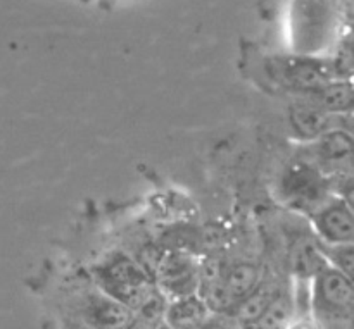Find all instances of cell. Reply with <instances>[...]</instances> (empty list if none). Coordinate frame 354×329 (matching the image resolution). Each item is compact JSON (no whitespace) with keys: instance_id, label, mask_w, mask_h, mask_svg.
Segmentation results:
<instances>
[{"instance_id":"obj_13","label":"cell","mask_w":354,"mask_h":329,"mask_svg":"<svg viewBox=\"0 0 354 329\" xmlns=\"http://www.w3.org/2000/svg\"><path fill=\"white\" fill-rule=\"evenodd\" d=\"M294 316V303L290 297H287L283 292H279V295L273 299L268 309L265 310L261 317L254 324L242 329H289Z\"/></svg>"},{"instance_id":"obj_4","label":"cell","mask_w":354,"mask_h":329,"mask_svg":"<svg viewBox=\"0 0 354 329\" xmlns=\"http://www.w3.org/2000/svg\"><path fill=\"white\" fill-rule=\"evenodd\" d=\"M283 192L296 209L313 210L315 214L325 206L327 183L315 168H310L308 164H297L283 179Z\"/></svg>"},{"instance_id":"obj_14","label":"cell","mask_w":354,"mask_h":329,"mask_svg":"<svg viewBox=\"0 0 354 329\" xmlns=\"http://www.w3.org/2000/svg\"><path fill=\"white\" fill-rule=\"evenodd\" d=\"M320 252L327 262H330L332 268L339 269L346 276L353 278V266H354V248L353 243L348 245H320Z\"/></svg>"},{"instance_id":"obj_9","label":"cell","mask_w":354,"mask_h":329,"mask_svg":"<svg viewBox=\"0 0 354 329\" xmlns=\"http://www.w3.org/2000/svg\"><path fill=\"white\" fill-rule=\"evenodd\" d=\"M259 281H261V271L252 262H237L225 269L223 272L225 290L234 302V307L242 299H245L258 286Z\"/></svg>"},{"instance_id":"obj_7","label":"cell","mask_w":354,"mask_h":329,"mask_svg":"<svg viewBox=\"0 0 354 329\" xmlns=\"http://www.w3.org/2000/svg\"><path fill=\"white\" fill-rule=\"evenodd\" d=\"M209 314L204 300L194 293L168 303L165 323L173 329H199L209 319Z\"/></svg>"},{"instance_id":"obj_11","label":"cell","mask_w":354,"mask_h":329,"mask_svg":"<svg viewBox=\"0 0 354 329\" xmlns=\"http://www.w3.org/2000/svg\"><path fill=\"white\" fill-rule=\"evenodd\" d=\"M353 138L351 134L341 130H328L320 137L317 145V155L324 166L339 168L351 159Z\"/></svg>"},{"instance_id":"obj_6","label":"cell","mask_w":354,"mask_h":329,"mask_svg":"<svg viewBox=\"0 0 354 329\" xmlns=\"http://www.w3.org/2000/svg\"><path fill=\"white\" fill-rule=\"evenodd\" d=\"M133 316V310L107 295L93 297L85 312L86 323L92 329H124Z\"/></svg>"},{"instance_id":"obj_17","label":"cell","mask_w":354,"mask_h":329,"mask_svg":"<svg viewBox=\"0 0 354 329\" xmlns=\"http://www.w3.org/2000/svg\"><path fill=\"white\" fill-rule=\"evenodd\" d=\"M158 329H173V328H169V326H168V324H166V323H162V324H161V326H159Z\"/></svg>"},{"instance_id":"obj_3","label":"cell","mask_w":354,"mask_h":329,"mask_svg":"<svg viewBox=\"0 0 354 329\" xmlns=\"http://www.w3.org/2000/svg\"><path fill=\"white\" fill-rule=\"evenodd\" d=\"M154 283L169 302L194 295L199 288V264L187 254H169L159 262Z\"/></svg>"},{"instance_id":"obj_5","label":"cell","mask_w":354,"mask_h":329,"mask_svg":"<svg viewBox=\"0 0 354 329\" xmlns=\"http://www.w3.org/2000/svg\"><path fill=\"white\" fill-rule=\"evenodd\" d=\"M317 233L327 245H348L354 240V217L346 200L325 203L313 214Z\"/></svg>"},{"instance_id":"obj_1","label":"cell","mask_w":354,"mask_h":329,"mask_svg":"<svg viewBox=\"0 0 354 329\" xmlns=\"http://www.w3.org/2000/svg\"><path fill=\"white\" fill-rule=\"evenodd\" d=\"M99 281L107 297L121 302L133 312L140 309L156 290L154 278L145 271L144 266L124 255H118L100 269Z\"/></svg>"},{"instance_id":"obj_2","label":"cell","mask_w":354,"mask_h":329,"mask_svg":"<svg viewBox=\"0 0 354 329\" xmlns=\"http://www.w3.org/2000/svg\"><path fill=\"white\" fill-rule=\"evenodd\" d=\"M313 303L315 309L327 317H351L354 306L353 278L328 264L313 278Z\"/></svg>"},{"instance_id":"obj_8","label":"cell","mask_w":354,"mask_h":329,"mask_svg":"<svg viewBox=\"0 0 354 329\" xmlns=\"http://www.w3.org/2000/svg\"><path fill=\"white\" fill-rule=\"evenodd\" d=\"M280 290L272 281H259L258 286L234 307L232 314L242 328L254 324L265 314Z\"/></svg>"},{"instance_id":"obj_12","label":"cell","mask_w":354,"mask_h":329,"mask_svg":"<svg viewBox=\"0 0 354 329\" xmlns=\"http://www.w3.org/2000/svg\"><path fill=\"white\" fill-rule=\"evenodd\" d=\"M290 123L296 128L297 133L306 138L322 137L328 131L330 124V114L318 109L310 102L297 103L290 109Z\"/></svg>"},{"instance_id":"obj_16","label":"cell","mask_w":354,"mask_h":329,"mask_svg":"<svg viewBox=\"0 0 354 329\" xmlns=\"http://www.w3.org/2000/svg\"><path fill=\"white\" fill-rule=\"evenodd\" d=\"M199 329H228V328L225 326L223 323H220V321H211V319H207L206 323H204L203 326H201Z\"/></svg>"},{"instance_id":"obj_15","label":"cell","mask_w":354,"mask_h":329,"mask_svg":"<svg viewBox=\"0 0 354 329\" xmlns=\"http://www.w3.org/2000/svg\"><path fill=\"white\" fill-rule=\"evenodd\" d=\"M158 328H159V324H154L152 321H149V319H145V317L137 316V314H135L133 319L130 321V324H128L124 329H158Z\"/></svg>"},{"instance_id":"obj_10","label":"cell","mask_w":354,"mask_h":329,"mask_svg":"<svg viewBox=\"0 0 354 329\" xmlns=\"http://www.w3.org/2000/svg\"><path fill=\"white\" fill-rule=\"evenodd\" d=\"M308 102L317 106L318 109L328 114L349 112L353 109L354 95L351 83H327V85L315 88L310 92Z\"/></svg>"}]
</instances>
